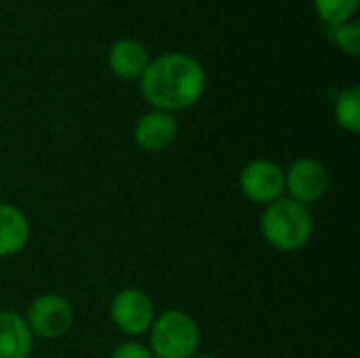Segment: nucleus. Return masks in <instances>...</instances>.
<instances>
[{
    "instance_id": "f257e3e1",
    "label": "nucleus",
    "mask_w": 360,
    "mask_h": 358,
    "mask_svg": "<svg viewBox=\"0 0 360 358\" xmlns=\"http://www.w3.org/2000/svg\"><path fill=\"white\" fill-rule=\"evenodd\" d=\"M205 68L190 55L167 53L150 61L141 74V95L162 112H179L192 108L205 93Z\"/></svg>"
},
{
    "instance_id": "f03ea898",
    "label": "nucleus",
    "mask_w": 360,
    "mask_h": 358,
    "mask_svg": "<svg viewBox=\"0 0 360 358\" xmlns=\"http://www.w3.org/2000/svg\"><path fill=\"white\" fill-rule=\"evenodd\" d=\"M259 230L272 249L281 253H293L310 243L314 234V217L310 207L283 196L264 207Z\"/></svg>"
},
{
    "instance_id": "7ed1b4c3",
    "label": "nucleus",
    "mask_w": 360,
    "mask_h": 358,
    "mask_svg": "<svg viewBox=\"0 0 360 358\" xmlns=\"http://www.w3.org/2000/svg\"><path fill=\"white\" fill-rule=\"evenodd\" d=\"M148 335V348L154 358H192L200 348V329L184 310L156 314Z\"/></svg>"
},
{
    "instance_id": "20e7f679",
    "label": "nucleus",
    "mask_w": 360,
    "mask_h": 358,
    "mask_svg": "<svg viewBox=\"0 0 360 358\" xmlns=\"http://www.w3.org/2000/svg\"><path fill=\"white\" fill-rule=\"evenodd\" d=\"M74 306L68 298L59 293H42L38 295L25 314V323L34 338L53 342L68 335L74 327Z\"/></svg>"
},
{
    "instance_id": "39448f33",
    "label": "nucleus",
    "mask_w": 360,
    "mask_h": 358,
    "mask_svg": "<svg viewBox=\"0 0 360 358\" xmlns=\"http://www.w3.org/2000/svg\"><path fill=\"white\" fill-rule=\"evenodd\" d=\"M110 319L114 327L129 335V338H139L150 331L154 319H156V306L154 300L135 287L120 289L110 304Z\"/></svg>"
},
{
    "instance_id": "423d86ee",
    "label": "nucleus",
    "mask_w": 360,
    "mask_h": 358,
    "mask_svg": "<svg viewBox=\"0 0 360 358\" xmlns=\"http://www.w3.org/2000/svg\"><path fill=\"white\" fill-rule=\"evenodd\" d=\"M238 188L247 200L268 207L285 196V169L268 158L251 160L238 173Z\"/></svg>"
},
{
    "instance_id": "0eeeda50",
    "label": "nucleus",
    "mask_w": 360,
    "mask_h": 358,
    "mask_svg": "<svg viewBox=\"0 0 360 358\" xmlns=\"http://www.w3.org/2000/svg\"><path fill=\"white\" fill-rule=\"evenodd\" d=\"M329 190V171L316 158H297L285 169V196L302 205L319 203Z\"/></svg>"
},
{
    "instance_id": "6e6552de",
    "label": "nucleus",
    "mask_w": 360,
    "mask_h": 358,
    "mask_svg": "<svg viewBox=\"0 0 360 358\" xmlns=\"http://www.w3.org/2000/svg\"><path fill=\"white\" fill-rule=\"evenodd\" d=\"M177 133H179L177 118L162 110H152L139 116L133 127V139L146 152H162L171 148L177 139Z\"/></svg>"
},
{
    "instance_id": "1a4fd4ad",
    "label": "nucleus",
    "mask_w": 360,
    "mask_h": 358,
    "mask_svg": "<svg viewBox=\"0 0 360 358\" xmlns=\"http://www.w3.org/2000/svg\"><path fill=\"white\" fill-rule=\"evenodd\" d=\"M32 236L27 215L8 203H0V260L21 253Z\"/></svg>"
},
{
    "instance_id": "9d476101",
    "label": "nucleus",
    "mask_w": 360,
    "mask_h": 358,
    "mask_svg": "<svg viewBox=\"0 0 360 358\" xmlns=\"http://www.w3.org/2000/svg\"><path fill=\"white\" fill-rule=\"evenodd\" d=\"M34 335L25 317L13 310H0V358H30Z\"/></svg>"
},
{
    "instance_id": "9b49d317",
    "label": "nucleus",
    "mask_w": 360,
    "mask_h": 358,
    "mask_svg": "<svg viewBox=\"0 0 360 358\" xmlns=\"http://www.w3.org/2000/svg\"><path fill=\"white\" fill-rule=\"evenodd\" d=\"M108 63L116 76L124 80H135V78H141V74L146 72L150 63V55H148V49L139 40L120 38L110 46Z\"/></svg>"
},
{
    "instance_id": "f8f14e48",
    "label": "nucleus",
    "mask_w": 360,
    "mask_h": 358,
    "mask_svg": "<svg viewBox=\"0 0 360 358\" xmlns=\"http://www.w3.org/2000/svg\"><path fill=\"white\" fill-rule=\"evenodd\" d=\"M335 120L342 129L350 133L360 131V89L359 87H348L338 93L335 106H333Z\"/></svg>"
},
{
    "instance_id": "ddd939ff",
    "label": "nucleus",
    "mask_w": 360,
    "mask_h": 358,
    "mask_svg": "<svg viewBox=\"0 0 360 358\" xmlns=\"http://www.w3.org/2000/svg\"><path fill=\"white\" fill-rule=\"evenodd\" d=\"M360 0H314L316 13L329 25L346 23L359 8Z\"/></svg>"
},
{
    "instance_id": "4468645a",
    "label": "nucleus",
    "mask_w": 360,
    "mask_h": 358,
    "mask_svg": "<svg viewBox=\"0 0 360 358\" xmlns=\"http://www.w3.org/2000/svg\"><path fill=\"white\" fill-rule=\"evenodd\" d=\"M333 30H331V38H333V42L340 46V49H344L346 53H350V55H359L360 53V42H359V30L360 25L356 21H352V23H340V25H331Z\"/></svg>"
},
{
    "instance_id": "2eb2a0df",
    "label": "nucleus",
    "mask_w": 360,
    "mask_h": 358,
    "mask_svg": "<svg viewBox=\"0 0 360 358\" xmlns=\"http://www.w3.org/2000/svg\"><path fill=\"white\" fill-rule=\"evenodd\" d=\"M110 358H154V354L150 352L148 346H143V344L131 340V342L118 344V346L112 350Z\"/></svg>"
},
{
    "instance_id": "dca6fc26",
    "label": "nucleus",
    "mask_w": 360,
    "mask_h": 358,
    "mask_svg": "<svg viewBox=\"0 0 360 358\" xmlns=\"http://www.w3.org/2000/svg\"><path fill=\"white\" fill-rule=\"evenodd\" d=\"M192 358H224V357H219V354H196V357H192Z\"/></svg>"
},
{
    "instance_id": "f3484780",
    "label": "nucleus",
    "mask_w": 360,
    "mask_h": 358,
    "mask_svg": "<svg viewBox=\"0 0 360 358\" xmlns=\"http://www.w3.org/2000/svg\"><path fill=\"white\" fill-rule=\"evenodd\" d=\"M0 196H2V181H0Z\"/></svg>"
}]
</instances>
